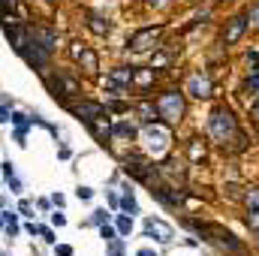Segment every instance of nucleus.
Returning a JSON list of instances; mask_svg holds the SVG:
<instances>
[{
  "instance_id": "1",
  "label": "nucleus",
  "mask_w": 259,
  "mask_h": 256,
  "mask_svg": "<svg viewBox=\"0 0 259 256\" xmlns=\"http://www.w3.org/2000/svg\"><path fill=\"white\" fill-rule=\"evenodd\" d=\"M142 142H145V151H148V154L163 157V154L169 151L172 133H169V127H163L160 121H154V124H148V127L142 130Z\"/></svg>"
},
{
  "instance_id": "2",
  "label": "nucleus",
  "mask_w": 259,
  "mask_h": 256,
  "mask_svg": "<svg viewBox=\"0 0 259 256\" xmlns=\"http://www.w3.org/2000/svg\"><path fill=\"white\" fill-rule=\"evenodd\" d=\"M208 133H211L214 139L226 142V139L235 133V115H232L226 106H217V109L211 112V118H208Z\"/></svg>"
},
{
  "instance_id": "3",
  "label": "nucleus",
  "mask_w": 259,
  "mask_h": 256,
  "mask_svg": "<svg viewBox=\"0 0 259 256\" xmlns=\"http://www.w3.org/2000/svg\"><path fill=\"white\" fill-rule=\"evenodd\" d=\"M157 109H160V118H166V121L178 124V121H181V115H184V100H181V94H178V91H166V94H160Z\"/></svg>"
},
{
  "instance_id": "4",
  "label": "nucleus",
  "mask_w": 259,
  "mask_h": 256,
  "mask_svg": "<svg viewBox=\"0 0 259 256\" xmlns=\"http://www.w3.org/2000/svg\"><path fill=\"white\" fill-rule=\"evenodd\" d=\"M133 84V69L127 66H121V69H112L109 75H106V88H109V94L112 97H121L124 94V88Z\"/></svg>"
},
{
  "instance_id": "5",
  "label": "nucleus",
  "mask_w": 259,
  "mask_h": 256,
  "mask_svg": "<svg viewBox=\"0 0 259 256\" xmlns=\"http://www.w3.org/2000/svg\"><path fill=\"white\" fill-rule=\"evenodd\" d=\"M160 30H163V27H145V30L133 33V36H130V49H133V52H145V49H151V46L157 42Z\"/></svg>"
},
{
  "instance_id": "6",
  "label": "nucleus",
  "mask_w": 259,
  "mask_h": 256,
  "mask_svg": "<svg viewBox=\"0 0 259 256\" xmlns=\"http://www.w3.org/2000/svg\"><path fill=\"white\" fill-rule=\"evenodd\" d=\"M145 235H154L157 241H163V244H169L175 235H172V226L169 223H163L160 217H148L145 220Z\"/></svg>"
},
{
  "instance_id": "7",
  "label": "nucleus",
  "mask_w": 259,
  "mask_h": 256,
  "mask_svg": "<svg viewBox=\"0 0 259 256\" xmlns=\"http://www.w3.org/2000/svg\"><path fill=\"white\" fill-rule=\"evenodd\" d=\"M244 30H247V15H235V18L226 24V30H223V42H226V46H235V42L244 36Z\"/></svg>"
},
{
  "instance_id": "8",
  "label": "nucleus",
  "mask_w": 259,
  "mask_h": 256,
  "mask_svg": "<svg viewBox=\"0 0 259 256\" xmlns=\"http://www.w3.org/2000/svg\"><path fill=\"white\" fill-rule=\"evenodd\" d=\"M72 115L81 118V121H97V118H106V109L100 103H81V106H72Z\"/></svg>"
},
{
  "instance_id": "9",
  "label": "nucleus",
  "mask_w": 259,
  "mask_h": 256,
  "mask_svg": "<svg viewBox=\"0 0 259 256\" xmlns=\"http://www.w3.org/2000/svg\"><path fill=\"white\" fill-rule=\"evenodd\" d=\"M52 88H55L61 97H78V81L69 78V75H58V78L52 81ZM58 94H55V97H58Z\"/></svg>"
},
{
  "instance_id": "10",
  "label": "nucleus",
  "mask_w": 259,
  "mask_h": 256,
  "mask_svg": "<svg viewBox=\"0 0 259 256\" xmlns=\"http://www.w3.org/2000/svg\"><path fill=\"white\" fill-rule=\"evenodd\" d=\"M187 91H190V97H199V100H202V97L211 94V81L196 72V75H190V81H187Z\"/></svg>"
},
{
  "instance_id": "11",
  "label": "nucleus",
  "mask_w": 259,
  "mask_h": 256,
  "mask_svg": "<svg viewBox=\"0 0 259 256\" xmlns=\"http://www.w3.org/2000/svg\"><path fill=\"white\" fill-rule=\"evenodd\" d=\"M136 112H139V118H142L145 124H154V121H160V109H157L151 100H142V103L136 106Z\"/></svg>"
},
{
  "instance_id": "12",
  "label": "nucleus",
  "mask_w": 259,
  "mask_h": 256,
  "mask_svg": "<svg viewBox=\"0 0 259 256\" xmlns=\"http://www.w3.org/2000/svg\"><path fill=\"white\" fill-rule=\"evenodd\" d=\"M33 36H36V42H39V46H42L46 52H55V49H58V33H55V30L42 27V30H36Z\"/></svg>"
},
{
  "instance_id": "13",
  "label": "nucleus",
  "mask_w": 259,
  "mask_h": 256,
  "mask_svg": "<svg viewBox=\"0 0 259 256\" xmlns=\"http://www.w3.org/2000/svg\"><path fill=\"white\" fill-rule=\"evenodd\" d=\"M72 58H78V61H81V66H84V69H88V72H97V55H94V52H88V49H78V46H75V49H72Z\"/></svg>"
},
{
  "instance_id": "14",
  "label": "nucleus",
  "mask_w": 259,
  "mask_h": 256,
  "mask_svg": "<svg viewBox=\"0 0 259 256\" xmlns=\"http://www.w3.org/2000/svg\"><path fill=\"white\" fill-rule=\"evenodd\" d=\"M88 27H91V30H94L97 36H106V33L112 30V24H109V21H103L100 15H91V21H88Z\"/></svg>"
},
{
  "instance_id": "15",
  "label": "nucleus",
  "mask_w": 259,
  "mask_h": 256,
  "mask_svg": "<svg viewBox=\"0 0 259 256\" xmlns=\"http://www.w3.org/2000/svg\"><path fill=\"white\" fill-rule=\"evenodd\" d=\"M190 160H193V163L205 160V142H202V139H190Z\"/></svg>"
},
{
  "instance_id": "16",
  "label": "nucleus",
  "mask_w": 259,
  "mask_h": 256,
  "mask_svg": "<svg viewBox=\"0 0 259 256\" xmlns=\"http://www.w3.org/2000/svg\"><path fill=\"white\" fill-rule=\"evenodd\" d=\"M112 136H115V139H133V136H136V127H133L130 121H124V124H118V127L112 130Z\"/></svg>"
},
{
  "instance_id": "17",
  "label": "nucleus",
  "mask_w": 259,
  "mask_h": 256,
  "mask_svg": "<svg viewBox=\"0 0 259 256\" xmlns=\"http://www.w3.org/2000/svg\"><path fill=\"white\" fill-rule=\"evenodd\" d=\"M151 78H154V69H145V72H133V81H136V84H142V88H148V84H151Z\"/></svg>"
},
{
  "instance_id": "18",
  "label": "nucleus",
  "mask_w": 259,
  "mask_h": 256,
  "mask_svg": "<svg viewBox=\"0 0 259 256\" xmlns=\"http://www.w3.org/2000/svg\"><path fill=\"white\" fill-rule=\"evenodd\" d=\"M3 223H6V229H9V235H15V232H18V220H15V214H12V211H6V214H3Z\"/></svg>"
},
{
  "instance_id": "19",
  "label": "nucleus",
  "mask_w": 259,
  "mask_h": 256,
  "mask_svg": "<svg viewBox=\"0 0 259 256\" xmlns=\"http://www.w3.org/2000/svg\"><path fill=\"white\" fill-rule=\"evenodd\" d=\"M118 232H121V235H130V232H133V220H130L127 214L118 217Z\"/></svg>"
},
{
  "instance_id": "20",
  "label": "nucleus",
  "mask_w": 259,
  "mask_h": 256,
  "mask_svg": "<svg viewBox=\"0 0 259 256\" xmlns=\"http://www.w3.org/2000/svg\"><path fill=\"white\" fill-rule=\"evenodd\" d=\"M109 244V256H124V244H121V238H112V241H106Z\"/></svg>"
},
{
  "instance_id": "21",
  "label": "nucleus",
  "mask_w": 259,
  "mask_h": 256,
  "mask_svg": "<svg viewBox=\"0 0 259 256\" xmlns=\"http://www.w3.org/2000/svg\"><path fill=\"white\" fill-rule=\"evenodd\" d=\"M121 208H124V211H130V214H136V211H139V205H136V199H133V193H127V196L121 199Z\"/></svg>"
},
{
  "instance_id": "22",
  "label": "nucleus",
  "mask_w": 259,
  "mask_h": 256,
  "mask_svg": "<svg viewBox=\"0 0 259 256\" xmlns=\"http://www.w3.org/2000/svg\"><path fill=\"white\" fill-rule=\"evenodd\" d=\"M247 226H250L253 232H259V208H250V214H247Z\"/></svg>"
},
{
  "instance_id": "23",
  "label": "nucleus",
  "mask_w": 259,
  "mask_h": 256,
  "mask_svg": "<svg viewBox=\"0 0 259 256\" xmlns=\"http://www.w3.org/2000/svg\"><path fill=\"white\" fill-rule=\"evenodd\" d=\"M100 235H103V238H106V241H112V238H115V229H112V226H106V223H103V226H100Z\"/></svg>"
},
{
  "instance_id": "24",
  "label": "nucleus",
  "mask_w": 259,
  "mask_h": 256,
  "mask_svg": "<svg viewBox=\"0 0 259 256\" xmlns=\"http://www.w3.org/2000/svg\"><path fill=\"white\" fill-rule=\"evenodd\" d=\"M247 91H259V69L250 75V78H247Z\"/></svg>"
},
{
  "instance_id": "25",
  "label": "nucleus",
  "mask_w": 259,
  "mask_h": 256,
  "mask_svg": "<svg viewBox=\"0 0 259 256\" xmlns=\"http://www.w3.org/2000/svg\"><path fill=\"white\" fill-rule=\"evenodd\" d=\"M247 205H250V208H259V190L247 193Z\"/></svg>"
},
{
  "instance_id": "26",
  "label": "nucleus",
  "mask_w": 259,
  "mask_h": 256,
  "mask_svg": "<svg viewBox=\"0 0 259 256\" xmlns=\"http://www.w3.org/2000/svg\"><path fill=\"white\" fill-rule=\"evenodd\" d=\"M75 196H78V199H84V202H88V199H91V196H94V190H91V187H78V190H75Z\"/></svg>"
},
{
  "instance_id": "27",
  "label": "nucleus",
  "mask_w": 259,
  "mask_h": 256,
  "mask_svg": "<svg viewBox=\"0 0 259 256\" xmlns=\"http://www.w3.org/2000/svg\"><path fill=\"white\" fill-rule=\"evenodd\" d=\"M6 181H9V187H12V193H21V181H18L15 175H9Z\"/></svg>"
},
{
  "instance_id": "28",
  "label": "nucleus",
  "mask_w": 259,
  "mask_h": 256,
  "mask_svg": "<svg viewBox=\"0 0 259 256\" xmlns=\"http://www.w3.org/2000/svg\"><path fill=\"white\" fill-rule=\"evenodd\" d=\"M103 220H106V211H94V217H91V223H97V226H103Z\"/></svg>"
},
{
  "instance_id": "29",
  "label": "nucleus",
  "mask_w": 259,
  "mask_h": 256,
  "mask_svg": "<svg viewBox=\"0 0 259 256\" xmlns=\"http://www.w3.org/2000/svg\"><path fill=\"white\" fill-rule=\"evenodd\" d=\"M6 121H12V112L6 106H0V124H6Z\"/></svg>"
},
{
  "instance_id": "30",
  "label": "nucleus",
  "mask_w": 259,
  "mask_h": 256,
  "mask_svg": "<svg viewBox=\"0 0 259 256\" xmlns=\"http://www.w3.org/2000/svg\"><path fill=\"white\" fill-rule=\"evenodd\" d=\"M18 211H21V214H30V211H33V205H30V202H27V199H24V202H21V205H18Z\"/></svg>"
},
{
  "instance_id": "31",
  "label": "nucleus",
  "mask_w": 259,
  "mask_h": 256,
  "mask_svg": "<svg viewBox=\"0 0 259 256\" xmlns=\"http://www.w3.org/2000/svg\"><path fill=\"white\" fill-rule=\"evenodd\" d=\"M52 223H55V226H64L66 217H64V214H52Z\"/></svg>"
},
{
  "instance_id": "32",
  "label": "nucleus",
  "mask_w": 259,
  "mask_h": 256,
  "mask_svg": "<svg viewBox=\"0 0 259 256\" xmlns=\"http://www.w3.org/2000/svg\"><path fill=\"white\" fill-rule=\"evenodd\" d=\"M12 121H15L18 127H27V118H24V115H12Z\"/></svg>"
},
{
  "instance_id": "33",
  "label": "nucleus",
  "mask_w": 259,
  "mask_h": 256,
  "mask_svg": "<svg viewBox=\"0 0 259 256\" xmlns=\"http://www.w3.org/2000/svg\"><path fill=\"white\" fill-rule=\"evenodd\" d=\"M3 175H6V178H9V175H15V169H12V163H9V160L3 163Z\"/></svg>"
},
{
  "instance_id": "34",
  "label": "nucleus",
  "mask_w": 259,
  "mask_h": 256,
  "mask_svg": "<svg viewBox=\"0 0 259 256\" xmlns=\"http://www.w3.org/2000/svg\"><path fill=\"white\" fill-rule=\"evenodd\" d=\"M247 18H250V21H259V3L250 9V12H247Z\"/></svg>"
},
{
  "instance_id": "35",
  "label": "nucleus",
  "mask_w": 259,
  "mask_h": 256,
  "mask_svg": "<svg viewBox=\"0 0 259 256\" xmlns=\"http://www.w3.org/2000/svg\"><path fill=\"white\" fill-rule=\"evenodd\" d=\"M58 256H72V247H66V244H61V247H58Z\"/></svg>"
},
{
  "instance_id": "36",
  "label": "nucleus",
  "mask_w": 259,
  "mask_h": 256,
  "mask_svg": "<svg viewBox=\"0 0 259 256\" xmlns=\"http://www.w3.org/2000/svg\"><path fill=\"white\" fill-rule=\"evenodd\" d=\"M136 256H157V253H154V250H148V247H142V250H139Z\"/></svg>"
},
{
  "instance_id": "37",
  "label": "nucleus",
  "mask_w": 259,
  "mask_h": 256,
  "mask_svg": "<svg viewBox=\"0 0 259 256\" xmlns=\"http://www.w3.org/2000/svg\"><path fill=\"white\" fill-rule=\"evenodd\" d=\"M256 115H259V100H256Z\"/></svg>"
},
{
  "instance_id": "38",
  "label": "nucleus",
  "mask_w": 259,
  "mask_h": 256,
  "mask_svg": "<svg viewBox=\"0 0 259 256\" xmlns=\"http://www.w3.org/2000/svg\"><path fill=\"white\" fill-rule=\"evenodd\" d=\"M0 226H3V220H0Z\"/></svg>"
},
{
  "instance_id": "39",
  "label": "nucleus",
  "mask_w": 259,
  "mask_h": 256,
  "mask_svg": "<svg viewBox=\"0 0 259 256\" xmlns=\"http://www.w3.org/2000/svg\"><path fill=\"white\" fill-rule=\"evenodd\" d=\"M52 3H55V0H52Z\"/></svg>"
}]
</instances>
